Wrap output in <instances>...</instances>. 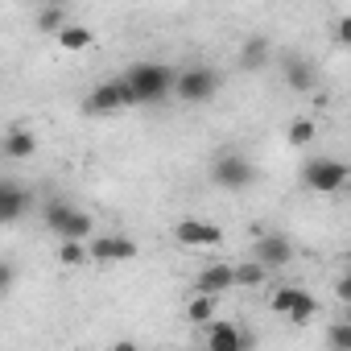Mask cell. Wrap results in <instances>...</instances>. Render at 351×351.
<instances>
[{
	"label": "cell",
	"mask_w": 351,
	"mask_h": 351,
	"mask_svg": "<svg viewBox=\"0 0 351 351\" xmlns=\"http://www.w3.org/2000/svg\"><path fill=\"white\" fill-rule=\"evenodd\" d=\"M124 95H128V108L132 104H157L173 91V83H178V75H173V66H161V62H132L124 71Z\"/></svg>",
	"instance_id": "6da1fadb"
},
{
	"label": "cell",
	"mask_w": 351,
	"mask_h": 351,
	"mask_svg": "<svg viewBox=\"0 0 351 351\" xmlns=\"http://www.w3.org/2000/svg\"><path fill=\"white\" fill-rule=\"evenodd\" d=\"M42 219H46V228L58 240H75V244H83V240L91 244L95 240V219L87 211H79L75 203H66V199H50L42 207Z\"/></svg>",
	"instance_id": "7a4b0ae2"
},
{
	"label": "cell",
	"mask_w": 351,
	"mask_h": 351,
	"mask_svg": "<svg viewBox=\"0 0 351 351\" xmlns=\"http://www.w3.org/2000/svg\"><path fill=\"white\" fill-rule=\"evenodd\" d=\"M351 182V165L339 157H314L302 165V186L314 195H339Z\"/></svg>",
	"instance_id": "3957f363"
},
{
	"label": "cell",
	"mask_w": 351,
	"mask_h": 351,
	"mask_svg": "<svg viewBox=\"0 0 351 351\" xmlns=\"http://www.w3.org/2000/svg\"><path fill=\"white\" fill-rule=\"evenodd\" d=\"M211 182H215L219 191H248V186L256 182V165H252L244 153H223V157H215V165H211Z\"/></svg>",
	"instance_id": "277c9868"
},
{
	"label": "cell",
	"mask_w": 351,
	"mask_h": 351,
	"mask_svg": "<svg viewBox=\"0 0 351 351\" xmlns=\"http://www.w3.org/2000/svg\"><path fill=\"white\" fill-rule=\"evenodd\" d=\"M215 91H219V75L211 66H186L178 71V83H173V95L182 104H207L215 99Z\"/></svg>",
	"instance_id": "5b68a950"
},
{
	"label": "cell",
	"mask_w": 351,
	"mask_h": 351,
	"mask_svg": "<svg viewBox=\"0 0 351 351\" xmlns=\"http://www.w3.org/2000/svg\"><path fill=\"white\" fill-rule=\"evenodd\" d=\"M173 240L182 248H219L223 244V228L211 219H178L173 223Z\"/></svg>",
	"instance_id": "8992f818"
},
{
	"label": "cell",
	"mask_w": 351,
	"mask_h": 351,
	"mask_svg": "<svg viewBox=\"0 0 351 351\" xmlns=\"http://www.w3.org/2000/svg\"><path fill=\"white\" fill-rule=\"evenodd\" d=\"M87 252H91L95 265H120V261H132V256H136V240L104 232V236H95V240L87 244Z\"/></svg>",
	"instance_id": "52a82bcc"
},
{
	"label": "cell",
	"mask_w": 351,
	"mask_h": 351,
	"mask_svg": "<svg viewBox=\"0 0 351 351\" xmlns=\"http://www.w3.org/2000/svg\"><path fill=\"white\" fill-rule=\"evenodd\" d=\"M203 330H207L203 351H248V347H252V339L244 335V326H236V322H228V318H215V322L203 326Z\"/></svg>",
	"instance_id": "ba28073f"
},
{
	"label": "cell",
	"mask_w": 351,
	"mask_h": 351,
	"mask_svg": "<svg viewBox=\"0 0 351 351\" xmlns=\"http://www.w3.org/2000/svg\"><path fill=\"white\" fill-rule=\"evenodd\" d=\"M252 261L265 265V269H281V265L293 261V244H289L281 232H265V236H256V244H252Z\"/></svg>",
	"instance_id": "9c48e42d"
},
{
	"label": "cell",
	"mask_w": 351,
	"mask_h": 351,
	"mask_svg": "<svg viewBox=\"0 0 351 351\" xmlns=\"http://www.w3.org/2000/svg\"><path fill=\"white\" fill-rule=\"evenodd\" d=\"M228 289H236V265L219 261V265H207V269H199V277H195V293L223 298Z\"/></svg>",
	"instance_id": "30bf717a"
},
{
	"label": "cell",
	"mask_w": 351,
	"mask_h": 351,
	"mask_svg": "<svg viewBox=\"0 0 351 351\" xmlns=\"http://www.w3.org/2000/svg\"><path fill=\"white\" fill-rule=\"evenodd\" d=\"M120 108H128V95H124V83L120 79L91 87V95H87V112L91 116H108V112H120Z\"/></svg>",
	"instance_id": "8fae6325"
},
{
	"label": "cell",
	"mask_w": 351,
	"mask_h": 351,
	"mask_svg": "<svg viewBox=\"0 0 351 351\" xmlns=\"http://www.w3.org/2000/svg\"><path fill=\"white\" fill-rule=\"evenodd\" d=\"M29 207V191H21L17 182H0V219L5 223H17Z\"/></svg>",
	"instance_id": "7c38bea8"
},
{
	"label": "cell",
	"mask_w": 351,
	"mask_h": 351,
	"mask_svg": "<svg viewBox=\"0 0 351 351\" xmlns=\"http://www.w3.org/2000/svg\"><path fill=\"white\" fill-rule=\"evenodd\" d=\"M34 153H38V136H34L29 128L5 132V157H9V161H25V157H34Z\"/></svg>",
	"instance_id": "4fadbf2b"
},
{
	"label": "cell",
	"mask_w": 351,
	"mask_h": 351,
	"mask_svg": "<svg viewBox=\"0 0 351 351\" xmlns=\"http://www.w3.org/2000/svg\"><path fill=\"white\" fill-rule=\"evenodd\" d=\"M215 302H219V298H207V293L186 298V318H191L195 326H211V322H215Z\"/></svg>",
	"instance_id": "5bb4252c"
},
{
	"label": "cell",
	"mask_w": 351,
	"mask_h": 351,
	"mask_svg": "<svg viewBox=\"0 0 351 351\" xmlns=\"http://www.w3.org/2000/svg\"><path fill=\"white\" fill-rule=\"evenodd\" d=\"M265 62H269V42L265 38H248L244 50H240V66L244 71H261Z\"/></svg>",
	"instance_id": "9a60e30c"
},
{
	"label": "cell",
	"mask_w": 351,
	"mask_h": 351,
	"mask_svg": "<svg viewBox=\"0 0 351 351\" xmlns=\"http://www.w3.org/2000/svg\"><path fill=\"white\" fill-rule=\"evenodd\" d=\"M285 83H289L293 91H314V83H318V79H314V66H310V62L293 58V62L285 66Z\"/></svg>",
	"instance_id": "2e32d148"
},
{
	"label": "cell",
	"mask_w": 351,
	"mask_h": 351,
	"mask_svg": "<svg viewBox=\"0 0 351 351\" xmlns=\"http://www.w3.org/2000/svg\"><path fill=\"white\" fill-rule=\"evenodd\" d=\"M91 42H95V34H91L87 25H66V29L58 34V46H62V50H71V54H79V50H87Z\"/></svg>",
	"instance_id": "e0dca14e"
},
{
	"label": "cell",
	"mask_w": 351,
	"mask_h": 351,
	"mask_svg": "<svg viewBox=\"0 0 351 351\" xmlns=\"http://www.w3.org/2000/svg\"><path fill=\"white\" fill-rule=\"evenodd\" d=\"M66 25H71V21H66V9H58V5L38 9V29H42V34H54V38H58Z\"/></svg>",
	"instance_id": "ac0fdd59"
},
{
	"label": "cell",
	"mask_w": 351,
	"mask_h": 351,
	"mask_svg": "<svg viewBox=\"0 0 351 351\" xmlns=\"http://www.w3.org/2000/svg\"><path fill=\"white\" fill-rule=\"evenodd\" d=\"M314 318H318V298H314L310 289H302V298H298V306L289 310V322H293V326H310Z\"/></svg>",
	"instance_id": "d6986e66"
},
{
	"label": "cell",
	"mask_w": 351,
	"mask_h": 351,
	"mask_svg": "<svg viewBox=\"0 0 351 351\" xmlns=\"http://www.w3.org/2000/svg\"><path fill=\"white\" fill-rule=\"evenodd\" d=\"M298 298H302V289H298V285H281V289H273L269 310H273V314H281V318H289V310L298 306Z\"/></svg>",
	"instance_id": "ffe728a7"
},
{
	"label": "cell",
	"mask_w": 351,
	"mask_h": 351,
	"mask_svg": "<svg viewBox=\"0 0 351 351\" xmlns=\"http://www.w3.org/2000/svg\"><path fill=\"white\" fill-rule=\"evenodd\" d=\"M87 261H91L87 244H75V240H62V244H58V265H66V269H79V265H87Z\"/></svg>",
	"instance_id": "44dd1931"
},
{
	"label": "cell",
	"mask_w": 351,
	"mask_h": 351,
	"mask_svg": "<svg viewBox=\"0 0 351 351\" xmlns=\"http://www.w3.org/2000/svg\"><path fill=\"white\" fill-rule=\"evenodd\" d=\"M314 132H318V128H314V120H306V116H302V120H289V132H285V136H289V145H310V141H314Z\"/></svg>",
	"instance_id": "7402d4cb"
},
{
	"label": "cell",
	"mask_w": 351,
	"mask_h": 351,
	"mask_svg": "<svg viewBox=\"0 0 351 351\" xmlns=\"http://www.w3.org/2000/svg\"><path fill=\"white\" fill-rule=\"evenodd\" d=\"M265 273H269V269H265V265H256V261L236 265V285H248V289H252V285H261V281H265Z\"/></svg>",
	"instance_id": "603a6c76"
},
{
	"label": "cell",
	"mask_w": 351,
	"mask_h": 351,
	"mask_svg": "<svg viewBox=\"0 0 351 351\" xmlns=\"http://www.w3.org/2000/svg\"><path fill=\"white\" fill-rule=\"evenodd\" d=\"M326 343H330V351H351V322L330 326L326 330Z\"/></svg>",
	"instance_id": "cb8c5ba5"
},
{
	"label": "cell",
	"mask_w": 351,
	"mask_h": 351,
	"mask_svg": "<svg viewBox=\"0 0 351 351\" xmlns=\"http://www.w3.org/2000/svg\"><path fill=\"white\" fill-rule=\"evenodd\" d=\"M13 281H17V269H13V265H5V269H0V293H9V289H13Z\"/></svg>",
	"instance_id": "d4e9b609"
},
{
	"label": "cell",
	"mask_w": 351,
	"mask_h": 351,
	"mask_svg": "<svg viewBox=\"0 0 351 351\" xmlns=\"http://www.w3.org/2000/svg\"><path fill=\"white\" fill-rule=\"evenodd\" d=\"M335 38H339L343 46H351V17H339V25H335Z\"/></svg>",
	"instance_id": "484cf974"
},
{
	"label": "cell",
	"mask_w": 351,
	"mask_h": 351,
	"mask_svg": "<svg viewBox=\"0 0 351 351\" xmlns=\"http://www.w3.org/2000/svg\"><path fill=\"white\" fill-rule=\"evenodd\" d=\"M108 351H141V347H136V343H132V339H120V343H112V347H108Z\"/></svg>",
	"instance_id": "4316f807"
}]
</instances>
